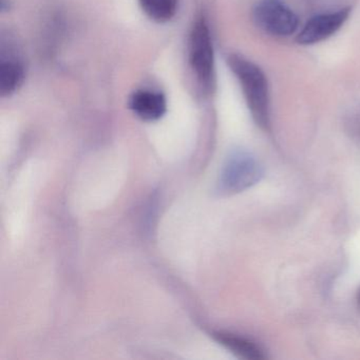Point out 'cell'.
Segmentation results:
<instances>
[{
	"instance_id": "cell-1",
	"label": "cell",
	"mask_w": 360,
	"mask_h": 360,
	"mask_svg": "<svg viewBox=\"0 0 360 360\" xmlns=\"http://www.w3.org/2000/svg\"><path fill=\"white\" fill-rule=\"evenodd\" d=\"M227 65L237 77L252 119L262 129L269 127V89L264 72L240 54L227 56Z\"/></svg>"
},
{
	"instance_id": "cell-2",
	"label": "cell",
	"mask_w": 360,
	"mask_h": 360,
	"mask_svg": "<svg viewBox=\"0 0 360 360\" xmlns=\"http://www.w3.org/2000/svg\"><path fill=\"white\" fill-rule=\"evenodd\" d=\"M189 63L198 81L205 88L214 83V58L210 29L203 18L193 25L189 37Z\"/></svg>"
},
{
	"instance_id": "cell-3",
	"label": "cell",
	"mask_w": 360,
	"mask_h": 360,
	"mask_svg": "<svg viewBox=\"0 0 360 360\" xmlns=\"http://www.w3.org/2000/svg\"><path fill=\"white\" fill-rule=\"evenodd\" d=\"M262 169L254 157L236 151L225 162L219 181V189L222 193H237L259 182Z\"/></svg>"
},
{
	"instance_id": "cell-4",
	"label": "cell",
	"mask_w": 360,
	"mask_h": 360,
	"mask_svg": "<svg viewBox=\"0 0 360 360\" xmlns=\"http://www.w3.org/2000/svg\"><path fill=\"white\" fill-rule=\"evenodd\" d=\"M252 16L257 26L273 37H290L298 29V18L281 0H260Z\"/></svg>"
},
{
	"instance_id": "cell-5",
	"label": "cell",
	"mask_w": 360,
	"mask_h": 360,
	"mask_svg": "<svg viewBox=\"0 0 360 360\" xmlns=\"http://www.w3.org/2000/svg\"><path fill=\"white\" fill-rule=\"evenodd\" d=\"M349 9H341L332 13L315 16L307 22L297 35V41L300 45L307 46L315 45L330 39L349 20Z\"/></svg>"
},
{
	"instance_id": "cell-6",
	"label": "cell",
	"mask_w": 360,
	"mask_h": 360,
	"mask_svg": "<svg viewBox=\"0 0 360 360\" xmlns=\"http://www.w3.org/2000/svg\"><path fill=\"white\" fill-rule=\"evenodd\" d=\"M132 112L145 122H155L163 117L167 110V102L161 92L153 90H136L129 98Z\"/></svg>"
},
{
	"instance_id": "cell-7",
	"label": "cell",
	"mask_w": 360,
	"mask_h": 360,
	"mask_svg": "<svg viewBox=\"0 0 360 360\" xmlns=\"http://www.w3.org/2000/svg\"><path fill=\"white\" fill-rule=\"evenodd\" d=\"M214 337L220 345L233 352L238 357L246 360L265 359L262 349L248 339L225 332L214 333Z\"/></svg>"
},
{
	"instance_id": "cell-8",
	"label": "cell",
	"mask_w": 360,
	"mask_h": 360,
	"mask_svg": "<svg viewBox=\"0 0 360 360\" xmlns=\"http://www.w3.org/2000/svg\"><path fill=\"white\" fill-rule=\"evenodd\" d=\"M25 70L16 60H3L0 64V94L11 96L24 83Z\"/></svg>"
},
{
	"instance_id": "cell-9",
	"label": "cell",
	"mask_w": 360,
	"mask_h": 360,
	"mask_svg": "<svg viewBox=\"0 0 360 360\" xmlns=\"http://www.w3.org/2000/svg\"><path fill=\"white\" fill-rule=\"evenodd\" d=\"M139 3L151 20L163 24L176 15L179 0H139Z\"/></svg>"
},
{
	"instance_id": "cell-10",
	"label": "cell",
	"mask_w": 360,
	"mask_h": 360,
	"mask_svg": "<svg viewBox=\"0 0 360 360\" xmlns=\"http://www.w3.org/2000/svg\"><path fill=\"white\" fill-rule=\"evenodd\" d=\"M359 301H360V292H359Z\"/></svg>"
}]
</instances>
